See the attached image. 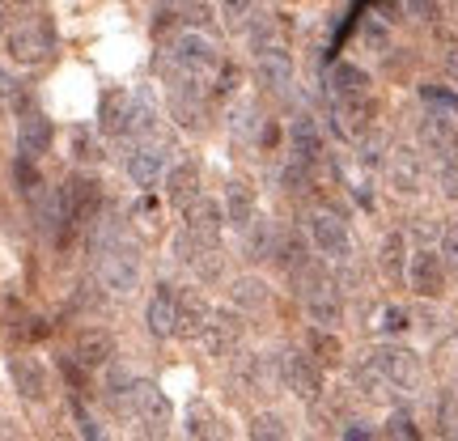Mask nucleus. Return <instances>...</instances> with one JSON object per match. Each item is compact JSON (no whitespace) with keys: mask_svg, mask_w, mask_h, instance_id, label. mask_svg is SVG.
Instances as JSON below:
<instances>
[{"mask_svg":"<svg viewBox=\"0 0 458 441\" xmlns=\"http://www.w3.org/2000/svg\"><path fill=\"white\" fill-rule=\"evenodd\" d=\"M293 280L301 284V301H306V314H310V323L318 327H335L344 318V297H340V284L331 280V272L323 263H301L293 272Z\"/></svg>","mask_w":458,"mask_h":441,"instance_id":"nucleus-1","label":"nucleus"},{"mask_svg":"<svg viewBox=\"0 0 458 441\" xmlns=\"http://www.w3.org/2000/svg\"><path fill=\"white\" fill-rule=\"evenodd\" d=\"M98 276L111 293H131L136 280H140V255L136 246L119 238V229H98Z\"/></svg>","mask_w":458,"mask_h":441,"instance_id":"nucleus-2","label":"nucleus"},{"mask_svg":"<svg viewBox=\"0 0 458 441\" xmlns=\"http://www.w3.org/2000/svg\"><path fill=\"white\" fill-rule=\"evenodd\" d=\"M369 360H374L377 369H382V377L391 382L394 391H420V382H425V369H420V357L411 352V348H403V343H377L374 352H369Z\"/></svg>","mask_w":458,"mask_h":441,"instance_id":"nucleus-3","label":"nucleus"},{"mask_svg":"<svg viewBox=\"0 0 458 441\" xmlns=\"http://www.w3.org/2000/svg\"><path fill=\"white\" fill-rule=\"evenodd\" d=\"M51 51H55V30H51L47 21H21L17 30H9V55H13L17 64L26 68H38L51 60Z\"/></svg>","mask_w":458,"mask_h":441,"instance_id":"nucleus-4","label":"nucleus"},{"mask_svg":"<svg viewBox=\"0 0 458 441\" xmlns=\"http://www.w3.org/2000/svg\"><path fill=\"white\" fill-rule=\"evenodd\" d=\"M165 60H170L174 68H182V72H196V77H208L213 68H221L216 47L199 30H179L174 34V43H170V55H165Z\"/></svg>","mask_w":458,"mask_h":441,"instance_id":"nucleus-5","label":"nucleus"},{"mask_svg":"<svg viewBox=\"0 0 458 441\" xmlns=\"http://www.w3.org/2000/svg\"><path fill=\"white\" fill-rule=\"evenodd\" d=\"M280 382H284V391H293L306 403L323 394V374H318L310 352H280Z\"/></svg>","mask_w":458,"mask_h":441,"instance_id":"nucleus-6","label":"nucleus"},{"mask_svg":"<svg viewBox=\"0 0 458 441\" xmlns=\"http://www.w3.org/2000/svg\"><path fill=\"white\" fill-rule=\"evenodd\" d=\"M64 191V208H68V229H85L94 225V216H98V179H89V174H72V179L60 187Z\"/></svg>","mask_w":458,"mask_h":441,"instance_id":"nucleus-7","label":"nucleus"},{"mask_svg":"<svg viewBox=\"0 0 458 441\" xmlns=\"http://www.w3.org/2000/svg\"><path fill=\"white\" fill-rule=\"evenodd\" d=\"M255 77H259V85L267 89V94H289L293 89V55L280 47V43H272V47H259L255 51Z\"/></svg>","mask_w":458,"mask_h":441,"instance_id":"nucleus-8","label":"nucleus"},{"mask_svg":"<svg viewBox=\"0 0 458 441\" xmlns=\"http://www.w3.org/2000/svg\"><path fill=\"white\" fill-rule=\"evenodd\" d=\"M408 284L420 297H437V293H442V289H445V259H442V250H428V246L411 250V255H408Z\"/></svg>","mask_w":458,"mask_h":441,"instance_id":"nucleus-9","label":"nucleus"},{"mask_svg":"<svg viewBox=\"0 0 458 441\" xmlns=\"http://www.w3.org/2000/svg\"><path fill=\"white\" fill-rule=\"evenodd\" d=\"M310 242L318 246V255L327 259H348L352 255V238H348V225H344L335 213H314L310 216Z\"/></svg>","mask_w":458,"mask_h":441,"instance_id":"nucleus-10","label":"nucleus"},{"mask_svg":"<svg viewBox=\"0 0 458 441\" xmlns=\"http://www.w3.org/2000/svg\"><path fill=\"white\" fill-rule=\"evenodd\" d=\"M386 179L399 196H416L420 191V182H425V162H420V153L408 145L391 148V157H386Z\"/></svg>","mask_w":458,"mask_h":441,"instance_id":"nucleus-11","label":"nucleus"},{"mask_svg":"<svg viewBox=\"0 0 458 441\" xmlns=\"http://www.w3.org/2000/svg\"><path fill=\"white\" fill-rule=\"evenodd\" d=\"M238 340H242V314L208 310V327H204L199 343H204L213 357H225V352H233V348H238Z\"/></svg>","mask_w":458,"mask_h":441,"instance_id":"nucleus-12","label":"nucleus"},{"mask_svg":"<svg viewBox=\"0 0 458 441\" xmlns=\"http://www.w3.org/2000/svg\"><path fill=\"white\" fill-rule=\"evenodd\" d=\"M174 250H179V259L187 263L199 280H216V276H221V246L199 242V238H191V233L182 229L179 242H174Z\"/></svg>","mask_w":458,"mask_h":441,"instance_id":"nucleus-13","label":"nucleus"},{"mask_svg":"<svg viewBox=\"0 0 458 441\" xmlns=\"http://www.w3.org/2000/svg\"><path fill=\"white\" fill-rule=\"evenodd\" d=\"M128 408L136 420H170V399H165L162 386L148 382V377L128 382Z\"/></svg>","mask_w":458,"mask_h":441,"instance_id":"nucleus-14","label":"nucleus"},{"mask_svg":"<svg viewBox=\"0 0 458 441\" xmlns=\"http://www.w3.org/2000/svg\"><path fill=\"white\" fill-rule=\"evenodd\" d=\"M454 136H458V114H445V111H428L420 119V145L437 157H454Z\"/></svg>","mask_w":458,"mask_h":441,"instance_id":"nucleus-15","label":"nucleus"},{"mask_svg":"<svg viewBox=\"0 0 458 441\" xmlns=\"http://www.w3.org/2000/svg\"><path fill=\"white\" fill-rule=\"evenodd\" d=\"M221 229H225V208H221L216 199H204V196H199L196 204L187 208V233H191V238L221 246Z\"/></svg>","mask_w":458,"mask_h":441,"instance_id":"nucleus-16","label":"nucleus"},{"mask_svg":"<svg viewBox=\"0 0 458 441\" xmlns=\"http://www.w3.org/2000/svg\"><path fill=\"white\" fill-rule=\"evenodd\" d=\"M145 323L153 335H174V323H179V289L174 284H157L153 297H148V310H145Z\"/></svg>","mask_w":458,"mask_h":441,"instance_id":"nucleus-17","label":"nucleus"},{"mask_svg":"<svg viewBox=\"0 0 458 441\" xmlns=\"http://www.w3.org/2000/svg\"><path fill=\"white\" fill-rule=\"evenodd\" d=\"M221 208H225V225L238 229V233H246V229L259 221V199H255V191L246 182H229Z\"/></svg>","mask_w":458,"mask_h":441,"instance_id":"nucleus-18","label":"nucleus"},{"mask_svg":"<svg viewBox=\"0 0 458 441\" xmlns=\"http://www.w3.org/2000/svg\"><path fill=\"white\" fill-rule=\"evenodd\" d=\"M162 170H165V145H157V140H145L140 148L128 153V179L136 187H153L162 179Z\"/></svg>","mask_w":458,"mask_h":441,"instance_id":"nucleus-19","label":"nucleus"},{"mask_svg":"<svg viewBox=\"0 0 458 441\" xmlns=\"http://www.w3.org/2000/svg\"><path fill=\"white\" fill-rule=\"evenodd\" d=\"M51 140H55V128H51L47 114L34 111L17 123V153H21V157H34V162H38V157L51 148Z\"/></svg>","mask_w":458,"mask_h":441,"instance_id":"nucleus-20","label":"nucleus"},{"mask_svg":"<svg viewBox=\"0 0 458 441\" xmlns=\"http://www.w3.org/2000/svg\"><path fill=\"white\" fill-rule=\"evenodd\" d=\"M102 136H136V111H131V94H106L98 111Z\"/></svg>","mask_w":458,"mask_h":441,"instance_id":"nucleus-21","label":"nucleus"},{"mask_svg":"<svg viewBox=\"0 0 458 441\" xmlns=\"http://www.w3.org/2000/svg\"><path fill=\"white\" fill-rule=\"evenodd\" d=\"M114 357V340H111V331H102V327H89L77 335V348H72V360L81 365V369H102L106 360Z\"/></svg>","mask_w":458,"mask_h":441,"instance_id":"nucleus-22","label":"nucleus"},{"mask_svg":"<svg viewBox=\"0 0 458 441\" xmlns=\"http://www.w3.org/2000/svg\"><path fill=\"white\" fill-rule=\"evenodd\" d=\"M165 199H170L174 208H182V213L199 199V174L191 162H179L165 170Z\"/></svg>","mask_w":458,"mask_h":441,"instance_id":"nucleus-23","label":"nucleus"},{"mask_svg":"<svg viewBox=\"0 0 458 441\" xmlns=\"http://www.w3.org/2000/svg\"><path fill=\"white\" fill-rule=\"evenodd\" d=\"M289 140H293L297 162L314 165L323 157V131H318V119H314V114H297L293 123H289Z\"/></svg>","mask_w":458,"mask_h":441,"instance_id":"nucleus-24","label":"nucleus"},{"mask_svg":"<svg viewBox=\"0 0 458 441\" xmlns=\"http://www.w3.org/2000/svg\"><path fill=\"white\" fill-rule=\"evenodd\" d=\"M208 301L196 293H179V323H174V335L179 340H199L204 327H208Z\"/></svg>","mask_w":458,"mask_h":441,"instance_id":"nucleus-25","label":"nucleus"},{"mask_svg":"<svg viewBox=\"0 0 458 441\" xmlns=\"http://www.w3.org/2000/svg\"><path fill=\"white\" fill-rule=\"evenodd\" d=\"M9 374H13V386L21 391V399H43L47 394V369L38 365L34 357H13L9 360Z\"/></svg>","mask_w":458,"mask_h":441,"instance_id":"nucleus-26","label":"nucleus"},{"mask_svg":"<svg viewBox=\"0 0 458 441\" xmlns=\"http://www.w3.org/2000/svg\"><path fill=\"white\" fill-rule=\"evenodd\" d=\"M335 128L348 140H360L369 131V98H335Z\"/></svg>","mask_w":458,"mask_h":441,"instance_id":"nucleus-27","label":"nucleus"},{"mask_svg":"<svg viewBox=\"0 0 458 441\" xmlns=\"http://www.w3.org/2000/svg\"><path fill=\"white\" fill-rule=\"evenodd\" d=\"M331 94L335 98H369V72L340 60V64L331 68Z\"/></svg>","mask_w":458,"mask_h":441,"instance_id":"nucleus-28","label":"nucleus"},{"mask_svg":"<svg viewBox=\"0 0 458 441\" xmlns=\"http://www.w3.org/2000/svg\"><path fill=\"white\" fill-rule=\"evenodd\" d=\"M377 259H382V272L391 280H408V238L403 233H386Z\"/></svg>","mask_w":458,"mask_h":441,"instance_id":"nucleus-29","label":"nucleus"},{"mask_svg":"<svg viewBox=\"0 0 458 441\" xmlns=\"http://www.w3.org/2000/svg\"><path fill=\"white\" fill-rule=\"evenodd\" d=\"M229 297H233L238 310H263L267 306V284L259 276H238L229 284Z\"/></svg>","mask_w":458,"mask_h":441,"instance_id":"nucleus-30","label":"nucleus"},{"mask_svg":"<svg viewBox=\"0 0 458 441\" xmlns=\"http://www.w3.org/2000/svg\"><path fill=\"white\" fill-rule=\"evenodd\" d=\"M187 437L221 441V425H216V411L208 408V403H191V408H187Z\"/></svg>","mask_w":458,"mask_h":441,"instance_id":"nucleus-31","label":"nucleus"},{"mask_svg":"<svg viewBox=\"0 0 458 441\" xmlns=\"http://www.w3.org/2000/svg\"><path fill=\"white\" fill-rule=\"evenodd\" d=\"M255 17H259V0H221V21H225V30H233V34L250 30Z\"/></svg>","mask_w":458,"mask_h":441,"instance_id":"nucleus-32","label":"nucleus"},{"mask_svg":"<svg viewBox=\"0 0 458 441\" xmlns=\"http://www.w3.org/2000/svg\"><path fill=\"white\" fill-rule=\"evenodd\" d=\"M174 13L187 30H204V26H213V13H208V4L204 0H174Z\"/></svg>","mask_w":458,"mask_h":441,"instance_id":"nucleus-33","label":"nucleus"},{"mask_svg":"<svg viewBox=\"0 0 458 441\" xmlns=\"http://www.w3.org/2000/svg\"><path fill=\"white\" fill-rule=\"evenodd\" d=\"M250 441H289V428H284V420H280V416L263 411V416H255V420H250Z\"/></svg>","mask_w":458,"mask_h":441,"instance_id":"nucleus-34","label":"nucleus"},{"mask_svg":"<svg viewBox=\"0 0 458 441\" xmlns=\"http://www.w3.org/2000/svg\"><path fill=\"white\" fill-rule=\"evenodd\" d=\"M420 98L428 102V111L458 114V94H450V89H442V85H420Z\"/></svg>","mask_w":458,"mask_h":441,"instance_id":"nucleus-35","label":"nucleus"},{"mask_svg":"<svg viewBox=\"0 0 458 441\" xmlns=\"http://www.w3.org/2000/svg\"><path fill=\"white\" fill-rule=\"evenodd\" d=\"M377 327L386 331V335H403V331L411 327V314L403 310V306H382V314H377Z\"/></svg>","mask_w":458,"mask_h":441,"instance_id":"nucleus-36","label":"nucleus"},{"mask_svg":"<svg viewBox=\"0 0 458 441\" xmlns=\"http://www.w3.org/2000/svg\"><path fill=\"white\" fill-rule=\"evenodd\" d=\"M310 348L318 352V360H327V365L340 357V340H335V335H327V327H314L310 331Z\"/></svg>","mask_w":458,"mask_h":441,"instance_id":"nucleus-37","label":"nucleus"},{"mask_svg":"<svg viewBox=\"0 0 458 441\" xmlns=\"http://www.w3.org/2000/svg\"><path fill=\"white\" fill-rule=\"evenodd\" d=\"M437 187H442L445 199H458V157H445L437 165Z\"/></svg>","mask_w":458,"mask_h":441,"instance_id":"nucleus-38","label":"nucleus"},{"mask_svg":"<svg viewBox=\"0 0 458 441\" xmlns=\"http://www.w3.org/2000/svg\"><path fill=\"white\" fill-rule=\"evenodd\" d=\"M13 174H17V187L26 191V196H34L38 191V170H34V157H17V165H13Z\"/></svg>","mask_w":458,"mask_h":441,"instance_id":"nucleus-39","label":"nucleus"},{"mask_svg":"<svg viewBox=\"0 0 458 441\" xmlns=\"http://www.w3.org/2000/svg\"><path fill=\"white\" fill-rule=\"evenodd\" d=\"M437 250H442V259L450 263V267H458V221H450V225L442 229V242H437Z\"/></svg>","mask_w":458,"mask_h":441,"instance_id":"nucleus-40","label":"nucleus"},{"mask_svg":"<svg viewBox=\"0 0 458 441\" xmlns=\"http://www.w3.org/2000/svg\"><path fill=\"white\" fill-rule=\"evenodd\" d=\"M386 433H391V441H420V433H416V425H411L408 416H391Z\"/></svg>","mask_w":458,"mask_h":441,"instance_id":"nucleus-41","label":"nucleus"},{"mask_svg":"<svg viewBox=\"0 0 458 441\" xmlns=\"http://www.w3.org/2000/svg\"><path fill=\"white\" fill-rule=\"evenodd\" d=\"M81 437L85 441H111V437H106V428H102L94 416H85V411H81Z\"/></svg>","mask_w":458,"mask_h":441,"instance_id":"nucleus-42","label":"nucleus"},{"mask_svg":"<svg viewBox=\"0 0 458 441\" xmlns=\"http://www.w3.org/2000/svg\"><path fill=\"white\" fill-rule=\"evenodd\" d=\"M17 98V81L9 77V68H0V106Z\"/></svg>","mask_w":458,"mask_h":441,"instance_id":"nucleus-43","label":"nucleus"},{"mask_svg":"<svg viewBox=\"0 0 458 441\" xmlns=\"http://www.w3.org/2000/svg\"><path fill=\"white\" fill-rule=\"evenodd\" d=\"M238 89V68L229 64V68H221V94H233Z\"/></svg>","mask_w":458,"mask_h":441,"instance_id":"nucleus-44","label":"nucleus"},{"mask_svg":"<svg viewBox=\"0 0 458 441\" xmlns=\"http://www.w3.org/2000/svg\"><path fill=\"white\" fill-rule=\"evenodd\" d=\"M445 77L458 85V47H450L445 51Z\"/></svg>","mask_w":458,"mask_h":441,"instance_id":"nucleus-45","label":"nucleus"},{"mask_svg":"<svg viewBox=\"0 0 458 441\" xmlns=\"http://www.w3.org/2000/svg\"><path fill=\"white\" fill-rule=\"evenodd\" d=\"M344 437H348V441H369L374 433H369V428H360V425H348V428H344Z\"/></svg>","mask_w":458,"mask_h":441,"instance_id":"nucleus-46","label":"nucleus"},{"mask_svg":"<svg viewBox=\"0 0 458 441\" xmlns=\"http://www.w3.org/2000/svg\"><path fill=\"white\" fill-rule=\"evenodd\" d=\"M411 9H416V13L420 17H433V0H408Z\"/></svg>","mask_w":458,"mask_h":441,"instance_id":"nucleus-47","label":"nucleus"},{"mask_svg":"<svg viewBox=\"0 0 458 441\" xmlns=\"http://www.w3.org/2000/svg\"><path fill=\"white\" fill-rule=\"evenodd\" d=\"M55 441H77V437H68V433H60V437H55Z\"/></svg>","mask_w":458,"mask_h":441,"instance_id":"nucleus-48","label":"nucleus"},{"mask_svg":"<svg viewBox=\"0 0 458 441\" xmlns=\"http://www.w3.org/2000/svg\"><path fill=\"white\" fill-rule=\"evenodd\" d=\"M0 34H4V9H0Z\"/></svg>","mask_w":458,"mask_h":441,"instance_id":"nucleus-49","label":"nucleus"}]
</instances>
